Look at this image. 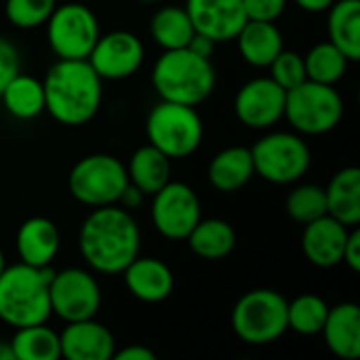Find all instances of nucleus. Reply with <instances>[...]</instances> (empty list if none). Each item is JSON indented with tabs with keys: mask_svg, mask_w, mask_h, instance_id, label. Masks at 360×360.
I'll list each match as a JSON object with an SVG mask.
<instances>
[{
	"mask_svg": "<svg viewBox=\"0 0 360 360\" xmlns=\"http://www.w3.org/2000/svg\"><path fill=\"white\" fill-rule=\"evenodd\" d=\"M78 249L91 272L114 276L139 255L141 232L131 211L120 205L93 209L78 232Z\"/></svg>",
	"mask_w": 360,
	"mask_h": 360,
	"instance_id": "obj_1",
	"label": "nucleus"
},
{
	"mask_svg": "<svg viewBox=\"0 0 360 360\" xmlns=\"http://www.w3.org/2000/svg\"><path fill=\"white\" fill-rule=\"evenodd\" d=\"M42 86L44 112L63 127L91 122L103 101V80L86 59H57Z\"/></svg>",
	"mask_w": 360,
	"mask_h": 360,
	"instance_id": "obj_2",
	"label": "nucleus"
},
{
	"mask_svg": "<svg viewBox=\"0 0 360 360\" xmlns=\"http://www.w3.org/2000/svg\"><path fill=\"white\" fill-rule=\"evenodd\" d=\"M217 74L211 59L192 53L188 46L162 51L152 68V86L165 101L200 105L211 97Z\"/></svg>",
	"mask_w": 360,
	"mask_h": 360,
	"instance_id": "obj_3",
	"label": "nucleus"
},
{
	"mask_svg": "<svg viewBox=\"0 0 360 360\" xmlns=\"http://www.w3.org/2000/svg\"><path fill=\"white\" fill-rule=\"evenodd\" d=\"M53 270L27 264L6 266L0 274V321L13 329L46 323L51 316L49 285Z\"/></svg>",
	"mask_w": 360,
	"mask_h": 360,
	"instance_id": "obj_4",
	"label": "nucleus"
},
{
	"mask_svg": "<svg viewBox=\"0 0 360 360\" xmlns=\"http://www.w3.org/2000/svg\"><path fill=\"white\" fill-rule=\"evenodd\" d=\"M148 143L171 160L192 156L205 137V124L194 105L160 99L146 118Z\"/></svg>",
	"mask_w": 360,
	"mask_h": 360,
	"instance_id": "obj_5",
	"label": "nucleus"
},
{
	"mask_svg": "<svg viewBox=\"0 0 360 360\" xmlns=\"http://www.w3.org/2000/svg\"><path fill=\"white\" fill-rule=\"evenodd\" d=\"M287 304L274 289H253L234 304L232 331L249 346L272 344L289 331Z\"/></svg>",
	"mask_w": 360,
	"mask_h": 360,
	"instance_id": "obj_6",
	"label": "nucleus"
},
{
	"mask_svg": "<svg viewBox=\"0 0 360 360\" xmlns=\"http://www.w3.org/2000/svg\"><path fill=\"white\" fill-rule=\"evenodd\" d=\"M285 118L300 135H325L342 122L344 99L333 84L304 80L287 91Z\"/></svg>",
	"mask_w": 360,
	"mask_h": 360,
	"instance_id": "obj_7",
	"label": "nucleus"
},
{
	"mask_svg": "<svg viewBox=\"0 0 360 360\" xmlns=\"http://www.w3.org/2000/svg\"><path fill=\"white\" fill-rule=\"evenodd\" d=\"M251 156L255 175L276 186L300 181L312 165L310 146L295 131H272L259 137L251 148Z\"/></svg>",
	"mask_w": 360,
	"mask_h": 360,
	"instance_id": "obj_8",
	"label": "nucleus"
},
{
	"mask_svg": "<svg viewBox=\"0 0 360 360\" xmlns=\"http://www.w3.org/2000/svg\"><path fill=\"white\" fill-rule=\"evenodd\" d=\"M127 186V167L112 154H89L80 158L68 175V190L72 198L91 209L118 205Z\"/></svg>",
	"mask_w": 360,
	"mask_h": 360,
	"instance_id": "obj_9",
	"label": "nucleus"
},
{
	"mask_svg": "<svg viewBox=\"0 0 360 360\" xmlns=\"http://www.w3.org/2000/svg\"><path fill=\"white\" fill-rule=\"evenodd\" d=\"M44 25L57 59H86L101 34L97 15L82 2L57 4Z\"/></svg>",
	"mask_w": 360,
	"mask_h": 360,
	"instance_id": "obj_10",
	"label": "nucleus"
},
{
	"mask_svg": "<svg viewBox=\"0 0 360 360\" xmlns=\"http://www.w3.org/2000/svg\"><path fill=\"white\" fill-rule=\"evenodd\" d=\"M51 314L63 323L95 319L101 308V287L91 270L65 268L53 272L49 285Z\"/></svg>",
	"mask_w": 360,
	"mask_h": 360,
	"instance_id": "obj_11",
	"label": "nucleus"
},
{
	"mask_svg": "<svg viewBox=\"0 0 360 360\" xmlns=\"http://www.w3.org/2000/svg\"><path fill=\"white\" fill-rule=\"evenodd\" d=\"M202 217L200 198L184 181H167L152 194L150 219L154 230L167 240H186Z\"/></svg>",
	"mask_w": 360,
	"mask_h": 360,
	"instance_id": "obj_12",
	"label": "nucleus"
},
{
	"mask_svg": "<svg viewBox=\"0 0 360 360\" xmlns=\"http://www.w3.org/2000/svg\"><path fill=\"white\" fill-rule=\"evenodd\" d=\"M146 59V46L139 36L127 30L99 34L86 61L101 80H127L139 72Z\"/></svg>",
	"mask_w": 360,
	"mask_h": 360,
	"instance_id": "obj_13",
	"label": "nucleus"
},
{
	"mask_svg": "<svg viewBox=\"0 0 360 360\" xmlns=\"http://www.w3.org/2000/svg\"><path fill=\"white\" fill-rule=\"evenodd\" d=\"M287 91L270 76H259L245 82L234 97V114L240 124L255 131L272 129L285 118Z\"/></svg>",
	"mask_w": 360,
	"mask_h": 360,
	"instance_id": "obj_14",
	"label": "nucleus"
},
{
	"mask_svg": "<svg viewBox=\"0 0 360 360\" xmlns=\"http://www.w3.org/2000/svg\"><path fill=\"white\" fill-rule=\"evenodd\" d=\"M184 6L194 30L217 44L234 40L247 23L243 0H186Z\"/></svg>",
	"mask_w": 360,
	"mask_h": 360,
	"instance_id": "obj_15",
	"label": "nucleus"
},
{
	"mask_svg": "<svg viewBox=\"0 0 360 360\" xmlns=\"http://www.w3.org/2000/svg\"><path fill=\"white\" fill-rule=\"evenodd\" d=\"M350 228L331 215H323L304 226L302 253L316 268H335L344 259V247Z\"/></svg>",
	"mask_w": 360,
	"mask_h": 360,
	"instance_id": "obj_16",
	"label": "nucleus"
},
{
	"mask_svg": "<svg viewBox=\"0 0 360 360\" xmlns=\"http://www.w3.org/2000/svg\"><path fill=\"white\" fill-rule=\"evenodd\" d=\"M59 344L61 356L68 360H110L116 352L112 331L95 319L65 323Z\"/></svg>",
	"mask_w": 360,
	"mask_h": 360,
	"instance_id": "obj_17",
	"label": "nucleus"
},
{
	"mask_svg": "<svg viewBox=\"0 0 360 360\" xmlns=\"http://www.w3.org/2000/svg\"><path fill=\"white\" fill-rule=\"evenodd\" d=\"M124 285L129 293L143 304H160L175 289L173 270L156 257L137 255L124 270Z\"/></svg>",
	"mask_w": 360,
	"mask_h": 360,
	"instance_id": "obj_18",
	"label": "nucleus"
},
{
	"mask_svg": "<svg viewBox=\"0 0 360 360\" xmlns=\"http://www.w3.org/2000/svg\"><path fill=\"white\" fill-rule=\"evenodd\" d=\"M61 247V234L55 221L46 217L25 219L15 236V249L21 264L34 268H49Z\"/></svg>",
	"mask_w": 360,
	"mask_h": 360,
	"instance_id": "obj_19",
	"label": "nucleus"
},
{
	"mask_svg": "<svg viewBox=\"0 0 360 360\" xmlns=\"http://www.w3.org/2000/svg\"><path fill=\"white\" fill-rule=\"evenodd\" d=\"M321 335L327 348L342 360L360 356V308L354 302H344L329 308Z\"/></svg>",
	"mask_w": 360,
	"mask_h": 360,
	"instance_id": "obj_20",
	"label": "nucleus"
},
{
	"mask_svg": "<svg viewBox=\"0 0 360 360\" xmlns=\"http://www.w3.org/2000/svg\"><path fill=\"white\" fill-rule=\"evenodd\" d=\"M255 175L251 148L243 146H230L221 152H217L207 169L209 184L224 194H232L243 190Z\"/></svg>",
	"mask_w": 360,
	"mask_h": 360,
	"instance_id": "obj_21",
	"label": "nucleus"
},
{
	"mask_svg": "<svg viewBox=\"0 0 360 360\" xmlns=\"http://www.w3.org/2000/svg\"><path fill=\"white\" fill-rule=\"evenodd\" d=\"M240 57L253 68H268L276 55L285 49L283 32L276 21H247L236 34Z\"/></svg>",
	"mask_w": 360,
	"mask_h": 360,
	"instance_id": "obj_22",
	"label": "nucleus"
},
{
	"mask_svg": "<svg viewBox=\"0 0 360 360\" xmlns=\"http://www.w3.org/2000/svg\"><path fill=\"white\" fill-rule=\"evenodd\" d=\"M327 215L342 221L348 228L360 224V169L344 167L338 171L325 188Z\"/></svg>",
	"mask_w": 360,
	"mask_h": 360,
	"instance_id": "obj_23",
	"label": "nucleus"
},
{
	"mask_svg": "<svg viewBox=\"0 0 360 360\" xmlns=\"http://www.w3.org/2000/svg\"><path fill=\"white\" fill-rule=\"evenodd\" d=\"M186 243L192 249V253L198 255L200 259L219 262V259H226L234 251L236 232H234L232 224H228L226 219H217V217L202 219L200 217V221L188 234Z\"/></svg>",
	"mask_w": 360,
	"mask_h": 360,
	"instance_id": "obj_24",
	"label": "nucleus"
},
{
	"mask_svg": "<svg viewBox=\"0 0 360 360\" xmlns=\"http://www.w3.org/2000/svg\"><path fill=\"white\" fill-rule=\"evenodd\" d=\"M329 40L350 59H360V0H335L329 6Z\"/></svg>",
	"mask_w": 360,
	"mask_h": 360,
	"instance_id": "obj_25",
	"label": "nucleus"
},
{
	"mask_svg": "<svg viewBox=\"0 0 360 360\" xmlns=\"http://www.w3.org/2000/svg\"><path fill=\"white\" fill-rule=\"evenodd\" d=\"M129 181L146 196L156 194L167 181H171V158L154 146H141L133 152L127 165Z\"/></svg>",
	"mask_w": 360,
	"mask_h": 360,
	"instance_id": "obj_26",
	"label": "nucleus"
},
{
	"mask_svg": "<svg viewBox=\"0 0 360 360\" xmlns=\"http://www.w3.org/2000/svg\"><path fill=\"white\" fill-rule=\"evenodd\" d=\"M192 19L186 6L177 4H162L154 11L150 19V36L162 51L184 49L188 46L190 38L194 36Z\"/></svg>",
	"mask_w": 360,
	"mask_h": 360,
	"instance_id": "obj_27",
	"label": "nucleus"
},
{
	"mask_svg": "<svg viewBox=\"0 0 360 360\" xmlns=\"http://www.w3.org/2000/svg\"><path fill=\"white\" fill-rule=\"evenodd\" d=\"M6 112L17 120H34L44 112V86L32 74L19 72L0 93Z\"/></svg>",
	"mask_w": 360,
	"mask_h": 360,
	"instance_id": "obj_28",
	"label": "nucleus"
},
{
	"mask_svg": "<svg viewBox=\"0 0 360 360\" xmlns=\"http://www.w3.org/2000/svg\"><path fill=\"white\" fill-rule=\"evenodd\" d=\"M11 350L15 360H57L61 359L59 333L46 323L15 329L11 340Z\"/></svg>",
	"mask_w": 360,
	"mask_h": 360,
	"instance_id": "obj_29",
	"label": "nucleus"
},
{
	"mask_svg": "<svg viewBox=\"0 0 360 360\" xmlns=\"http://www.w3.org/2000/svg\"><path fill=\"white\" fill-rule=\"evenodd\" d=\"M304 63H306V78L321 82V84H338L350 65V59L331 42H319L314 44L306 55H304Z\"/></svg>",
	"mask_w": 360,
	"mask_h": 360,
	"instance_id": "obj_30",
	"label": "nucleus"
},
{
	"mask_svg": "<svg viewBox=\"0 0 360 360\" xmlns=\"http://www.w3.org/2000/svg\"><path fill=\"white\" fill-rule=\"evenodd\" d=\"M329 304L314 293L297 295L287 304V325L300 335H319L329 314Z\"/></svg>",
	"mask_w": 360,
	"mask_h": 360,
	"instance_id": "obj_31",
	"label": "nucleus"
},
{
	"mask_svg": "<svg viewBox=\"0 0 360 360\" xmlns=\"http://www.w3.org/2000/svg\"><path fill=\"white\" fill-rule=\"evenodd\" d=\"M285 209H287V215L302 226L327 215L325 188H321L316 184L295 186L285 200Z\"/></svg>",
	"mask_w": 360,
	"mask_h": 360,
	"instance_id": "obj_32",
	"label": "nucleus"
},
{
	"mask_svg": "<svg viewBox=\"0 0 360 360\" xmlns=\"http://www.w3.org/2000/svg\"><path fill=\"white\" fill-rule=\"evenodd\" d=\"M55 6L57 0H6L4 15L19 30H36L49 21Z\"/></svg>",
	"mask_w": 360,
	"mask_h": 360,
	"instance_id": "obj_33",
	"label": "nucleus"
},
{
	"mask_svg": "<svg viewBox=\"0 0 360 360\" xmlns=\"http://www.w3.org/2000/svg\"><path fill=\"white\" fill-rule=\"evenodd\" d=\"M268 70H270V78H272L276 84H281L285 91H289V89L302 84L304 80H308V78H306L304 55H300V53H295V51L283 49V51L276 55V59L268 65Z\"/></svg>",
	"mask_w": 360,
	"mask_h": 360,
	"instance_id": "obj_34",
	"label": "nucleus"
},
{
	"mask_svg": "<svg viewBox=\"0 0 360 360\" xmlns=\"http://www.w3.org/2000/svg\"><path fill=\"white\" fill-rule=\"evenodd\" d=\"M19 72H21L19 49L8 38L0 36V93Z\"/></svg>",
	"mask_w": 360,
	"mask_h": 360,
	"instance_id": "obj_35",
	"label": "nucleus"
},
{
	"mask_svg": "<svg viewBox=\"0 0 360 360\" xmlns=\"http://www.w3.org/2000/svg\"><path fill=\"white\" fill-rule=\"evenodd\" d=\"M247 21H278L287 8V0H243Z\"/></svg>",
	"mask_w": 360,
	"mask_h": 360,
	"instance_id": "obj_36",
	"label": "nucleus"
},
{
	"mask_svg": "<svg viewBox=\"0 0 360 360\" xmlns=\"http://www.w3.org/2000/svg\"><path fill=\"white\" fill-rule=\"evenodd\" d=\"M354 274L360 272V232L359 228H350L346 247H344V259H342Z\"/></svg>",
	"mask_w": 360,
	"mask_h": 360,
	"instance_id": "obj_37",
	"label": "nucleus"
},
{
	"mask_svg": "<svg viewBox=\"0 0 360 360\" xmlns=\"http://www.w3.org/2000/svg\"><path fill=\"white\" fill-rule=\"evenodd\" d=\"M215 46H217V42H215V40H211L209 36L200 34V32H194V36H192V38H190V42H188V49H190L192 53H196V55L205 57V59H211V57H213Z\"/></svg>",
	"mask_w": 360,
	"mask_h": 360,
	"instance_id": "obj_38",
	"label": "nucleus"
},
{
	"mask_svg": "<svg viewBox=\"0 0 360 360\" xmlns=\"http://www.w3.org/2000/svg\"><path fill=\"white\" fill-rule=\"evenodd\" d=\"M114 360H156V354L146 346H127L114 352Z\"/></svg>",
	"mask_w": 360,
	"mask_h": 360,
	"instance_id": "obj_39",
	"label": "nucleus"
},
{
	"mask_svg": "<svg viewBox=\"0 0 360 360\" xmlns=\"http://www.w3.org/2000/svg\"><path fill=\"white\" fill-rule=\"evenodd\" d=\"M143 198H146V194L129 181V186L124 188V192H122L120 198H118V205H120L122 209H127V211H135L137 207H141Z\"/></svg>",
	"mask_w": 360,
	"mask_h": 360,
	"instance_id": "obj_40",
	"label": "nucleus"
},
{
	"mask_svg": "<svg viewBox=\"0 0 360 360\" xmlns=\"http://www.w3.org/2000/svg\"><path fill=\"white\" fill-rule=\"evenodd\" d=\"M306 13H327L335 0H293Z\"/></svg>",
	"mask_w": 360,
	"mask_h": 360,
	"instance_id": "obj_41",
	"label": "nucleus"
},
{
	"mask_svg": "<svg viewBox=\"0 0 360 360\" xmlns=\"http://www.w3.org/2000/svg\"><path fill=\"white\" fill-rule=\"evenodd\" d=\"M0 360H15V356H13V350H11V344L0 342Z\"/></svg>",
	"mask_w": 360,
	"mask_h": 360,
	"instance_id": "obj_42",
	"label": "nucleus"
},
{
	"mask_svg": "<svg viewBox=\"0 0 360 360\" xmlns=\"http://www.w3.org/2000/svg\"><path fill=\"white\" fill-rule=\"evenodd\" d=\"M137 2L148 4V6H154V4H160V2H165V0H137Z\"/></svg>",
	"mask_w": 360,
	"mask_h": 360,
	"instance_id": "obj_43",
	"label": "nucleus"
},
{
	"mask_svg": "<svg viewBox=\"0 0 360 360\" xmlns=\"http://www.w3.org/2000/svg\"><path fill=\"white\" fill-rule=\"evenodd\" d=\"M4 268H6V259H4V253H2V249H0V274H2Z\"/></svg>",
	"mask_w": 360,
	"mask_h": 360,
	"instance_id": "obj_44",
	"label": "nucleus"
}]
</instances>
